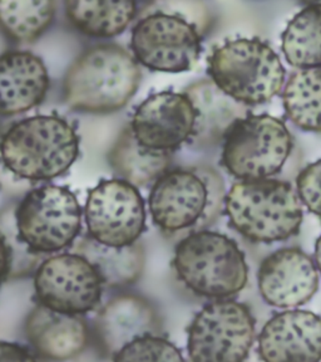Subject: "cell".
<instances>
[{
	"label": "cell",
	"instance_id": "1",
	"mask_svg": "<svg viewBox=\"0 0 321 362\" xmlns=\"http://www.w3.org/2000/svg\"><path fill=\"white\" fill-rule=\"evenodd\" d=\"M141 79L140 63L123 47L93 45L68 68L63 82L64 102L77 112H117L137 93Z\"/></svg>",
	"mask_w": 321,
	"mask_h": 362
},
{
	"label": "cell",
	"instance_id": "2",
	"mask_svg": "<svg viewBox=\"0 0 321 362\" xmlns=\"http://www.w3.org/2000/svg\"><path fill=\"white\" fill-rule=\"evenodd\" d=\"M225 197L222 177L212 168H178L153 184L148 209L166 237L180 240L206 230L219 218Z\"/></svg>",
	"mask_w": 321,
	"mask_h": 362
},
{
	"label": "cell",
	"instance_id": "3",
	"mask_svg": "<svg viewBox=\"0 0 321 362\" xmlns=\"http://www.w3.org/2000/svg\"><path fill=\"white\" fill-rule=\"evenodd\" d=\"M79 155V136L56 115L24 119L0 137V163L20 180L49 181L66 174Z\"/></svg>",
	"mask_w": 321,
	"mask_h": 362
},
{
	"label": "cell",
	"instance_id": "4",
	"mask_svg": "<svg viewBox=\"0 0 321 362\" xmlns=\"http://www.w3.org/2000/svg\"><path fill=\"white\" fill-rule=\"evenodd\" d=\"M225 214L232 229L254 243L284 242L299 234L303 203L288 181H238L226 194Z\"/></svg>",
	"mask_w": 321,
	"mask_h": 362
},
{
	"label": "cell",
	"instance_id": "5",
	"mask_svg": "<svg viewBox=\"0 0 321 362\" xmlns=\"http://www.w3.org/2000/svg\"><path fill=\"white\" fill-rule=\"evenodd\" d=\"M172 268L188 291L210 300H229L241 292L248 281V263L236 242L210 230L180 239Z\"/></svg>",
	"mask_w": 321,
	"mask_h": 362
},
{
	"label": "cell",
	"instance_id": "6",
	"mask_svg": "<svg viewBox=\"0 0 321 362\" xmlns=\"http://www.w3.org/2000/svg\"><path fill=\"white\" fill-rule=\"evenodd\" d=\"M210 78L243 106L270 102L281 90L286 71L270 45L258 38L226 40L207 59Z\"/></svg>",
	"mask_w": 321,
	"mask_h": 362
},
{
	"label": "cell",
	"instance_id": "7",
	"mask_svg": "<svg viewBox=\"0 0 321 362\" xmlns=\"http://www.w3.org/2000/svg\"><path fill=\"white\" fill-rule=\"evenodd\" d=\"M131 48L135 61L164 74L188 72L202 52L198 27L180 11V3L147 4L132 28Z\"/></svg>",
	"mask_w": 321,
	"mask_h": 362
},
{
	"label": "cell",
	"instance_id": "8",
	"mask_svg": "<svg viewBox=\"0 0 321 362\" xmlns=\"http://www.w3.org/2000/svg\"><path fill=\"white\" fill-rule=\"evenodd\" d=\"M293 145L284 121L266 113H248L227 132L221 164L240 181L270 179L281 171Z\"/></svg>",
	"mask_w": 321,
	"mask_h": 362
},
{
	"label": "cell",
	"instance_id": "9",
	"mask_svg": "<svg viewBox=\"0 0 321 362\" xmlns=\"http://www.w3.org/2000/svg\"><path fill=\"white\" fill-rule=\"evenodd\" d=\"M83 211L72 190L59 185L33 189L14 209L18 237L35 255L62 252L75 242Z\"/></svg>",
	"mask_w": 321,
	"mask_h": 362
},
{
	"label": "cell",
	"instance_id": "10",
	"mask_svg": "<svg viewBox=\"0 0 321 362\" xmlns=\"http://www.w3.org/2000/svg\"><path fill=\"white\" fill-rule=\"evenodd\" d=\"M191 362H245L254 346L256 321L248 305L216 300L205 305L187 327Z\"/></svg>",
	"mask_w": 321,
	"mask_h": 362
},
{
	"label": "cell",
	"instance_id": "11",
	"mask_svg": "<svg viewBox=\"0 0 321 362\" xmlns=\"http://www.w3.org/2000/svg\"><path fill=\"white\" fill-rule=\"evenodd\" d=\"M103 282L96 268L77 253L43 260L34 274V300L52 311L85 316L101 303Z\"/></svg>",
	"mask_w": 321,
	"mask_h": 362
},
{
	"label": "cell",
	"instance_id": "12",
	"mask_svg": "<svg viewBox=\"0 0 321 362\" xmlns=\"http://www.w3.org/2000/svg\"><path fill=\"white\" fill-rule=\"evenodd\" d=\"M88 237L107 247L137 243L146 229V204L138 189L122 179L102 180L85 202Z\"/></svg>",
	"mask_w": 321,
	"mask_h": 362
},
{
	"label": "cell",
	"instance_id": "13",
	"mask_svg": "<svg viewBox=\"0 0 321 362\" xmlns=\"http://www.w3.org/2000/svg\"><path fill=\"white\" fill-rule=\"evenodd\" d=\"M196 110L183 92L162 90L147 97L137 107L130 127L142 146L157 153H174L191 142Z\"/></svg>",
	"mask_w": 321,
	"mask_h": 362
},
{
	"label": "cell",
	"instance_id": "14",
	"mask_svg": "<svg viewBox=\"0 0 321 362\" xmlns=\"http://www.w3.org/2000/svg\"><path fill=\"white\" fill-rule=\"evenodd\" d=\"M258 283L260 294L267 305L296 308L315 296L319 271L303 249L282 248L262 260Z\"/></svg>",
	"mask_w": 321,
	"mask_h": 362
},
{
	"label": "cell",
	"instance_id": "15",
	"mask_svg": "<svg viewBox=\"0 0 321 362\" xmlns=\"http://www.w3.org/2000/svg\"><path fill=\"white\" fill-rule=\"evenodd\" d=\"M259 355L264 362H320V317L303 310L271 317L259 336Z\"/></svg>",
	"mask_w": 321,
	"mask_h": 362
},
{
	"label": "cell",
	"instance_id": "16",
	"mask_svg": "<svg viewBox=\"0 0 321 362\" xmlns=\"http://www.w3.org/2000/svg\"><path fill=\"white\" fill-rule=\"evenodd\" d=\"M162 322L156 308L135 294H119L98 313L95 334L102 352L112 357L131 341L145 334H161Z\"/></svg>",
	"mask_w": 321,
	"mask_h": 362
},
{
	"label": "cell",
	"instance_id": "17",
	"mask_svg": "<svg viewBox=\"0 0 321 362\" xmlns=\"http://www.w3.org/2000/svg\"><path fill=\"white\" fill-rule=\"evenodd\" d=\"M25 337L38 356L63 362L79 356L90 344L83 316H71L35 305L24 323Z\"/></svg>",
	"mask_w": 321,
	"mask_h": 362
},
{
	"label": "cell",
	"instance_id": "18",
	"mask_svg": "<svg viewBox=\"0 0 321 362\" xmlns=\"http://www.w3.org/2000/svg\"><path fill=\"white\" fill-rule=\"evenodd\" d=\"M48 90V69L40 57L27 51L0 56V116H17L40 106Z\"/></svg>",
	"mask_w": 321,
	"mask_h": 362
},
{
	"label": "cell",
	"instance_id": "19",
	"mask_svg": "<svg viewBox=\"0 0 321 362\" xmlns=\"http://www.w3.org/2000/svg\"><path fill=\"white\" fill-rule=\"evenodd\" d=\"M183 93L196 110V126L191 139V144L196 146L224 141L232 126L248 115L246 106L234 101L212 81H198L186 87Z\"/></svg>",
	"mask_w": 321,
	"mask_h": 362
},
{
	"label": "cell",
	"instance_id": "20",
	"mask_svg": "<svg viewBox=\"0 0 321 362\" xmlns=\"http://www.w3.org/2000/svg\"><path fill=\"white\" fill-rule=\"evenodd\" d=\"M74 253L85 257L96 268L104 287L122 288L137 282L145 271L146 253L140 242L127 247H107L92 238H82Z\"/></svg>",
	"mask_w": 321,
	"mask_h": 362
},
{
	"label": "cell",
	"instance_id": "21",
	"mask_svg": "<svg viewBox=\"0 0 321 362\" xmlns=\"http://www.w3.org/2000/svg\"><path fill=\"white\" fill-rule=\"evenodd\" d=\"M109 164L122 180L135 187L155 184L169 171L172 153H157L142 146L132 134L130 124L121 131L109 155Z\"/></svg>",
	"mask_w": 321,
	"mask_h": 362
},
{
	"label": "cell",
	"instance_id": "22",
	"mask_svg": "<svg viewBox=\"0 0 321 362\" xmlns=\"http://www.w3.org/2000/svg\"><path fill=\"white\" fill-rule=\"evenodd\" d=\"M64 9L74 28L95 38H112L123 33L137 14V4L130 0H67Z\"/></svg>",
	"mask_w": 321,
	"mask_h": 362
},
{
	"label": "cell",
	"instance_id": "23",
	"mask_svg": "<svg viewBox=\"0 0 321 362\" xmlns=\"http://www.w3.org/2000/svg\"><path fill=\"white\" fill-rule=\"evenodd\" d=\"M281 49L290 66L321 69V3L305 6L289 22Z\"/></svg>",
	"mask_w": 321,
	"mask_h": 362
},
{
	"label": "cell",
	"instance_id": "24",
	"mask_svg": "<svg viewBox=\"0 0 321 362\" xmlns=\"http://www.w3.org/2000/svg\"><path fill=\"white\" fill-rule=\"evenodd\" d=\"M53 0H0V30L17 43H33L54 21Z\"/></svg>",
	"mask_w": 321,
	"mask_h": 362
},
{
	"label": "cell",
	"instance_id": "25",
	"mask_svg": "<svg viewBox=\"0 0 321 362\" xmlns=\"http://www.w3.org/2000/svg\"><path fill=\"white\" fill-rule=\"evenodd\" d=\"M289 119L304 131L321 132V69H300L282 92Z\"/></svg>",
	"mask_w": 321,
	"mask_h": 362
},
{
	"label": "cell",
	"instance_id": "26",
	"mask_svg": "<svg viewBox=\"0 0 321 362\" xmlns=\"http://www.w3.org/2000/svg\"><path fill=\"white\" fill-rule=\"evenodd\" d=\"M112 362H186L180 349L161 334L137 337L112 356Z\"/></svg>",
	"mask_w": 321,
	"mask_h": 362
},
{
	"label": "cell",
	"instance_id": "27",
	"mask_svg": "<svg viewBox=\"0 0 321 362\" xmlns=\"http://www.w3.org/2000/svg\"><path fill=\"white\" fill-rule=\"evenodd\" d=\"M11 211L13 209L11 210ZM20 248L28 249L18 237L14 215L6 226L3 218L0 216V287L11 276L19 273H28L33 269L34 266L18 253Z\"/></svg>",
	"mask_w": 321,
	"mask_h": 362
},
{
	"label": "cell",
	"instance_id": "28",
	"mask_svg": "<svg viewBox=\"0 0 321 362\" xmlns=\"http://www.w3.org/2000/svg\"><path fill=\"white\" fill-rule=\"evenodd\" d=\"M296 189L301 203L321 218V158L300 171Z\"/></svg>",
	"mask_w": 321,
	"mask_h": 362
},
{
	"label": "cell",
	"instance_id": "29",
	"mask_svg": "<svg viewBox=\"0 0 321 362\" xmlns=\"http://www.w3.org/2000/svg\"><path fill=\"white\" fill-rule=\"evenodd\" d=\"M0 362H45L35 351L17 342L0 341Z\"/></svg>",
	"mask_w": 321,
	"mask_h": 362
},
{
	"label": "cell",
	"instance_id": "30",
	"mask_svg": "<svg viewBox=\"0 0 321 362\" xmlns=\"http://www.w3.org/2000/svg\"><path fill=\"white\" fill-rule=\"evenodd\" d=\"M315 262L316 268H317V271L321 273V235L319 237V239L316 240L315 244Z\"/></svg>",
	"mask_w": 321,
	"mask_h": 362
},
{
	"label": "cell",
	"instance_id": "31",
	"mask_svg": "<svg viewBox=\"0 0 321 362\" xmlns=\"http://www.w3.org/2000/svg\"><path fill=\"white\" fill-rule=\"evenodd\" d=\"M321 362V361H320Z\"/></svg>",
	"mask_w": 321,
	"mask_h": 362
}]
</instances>
